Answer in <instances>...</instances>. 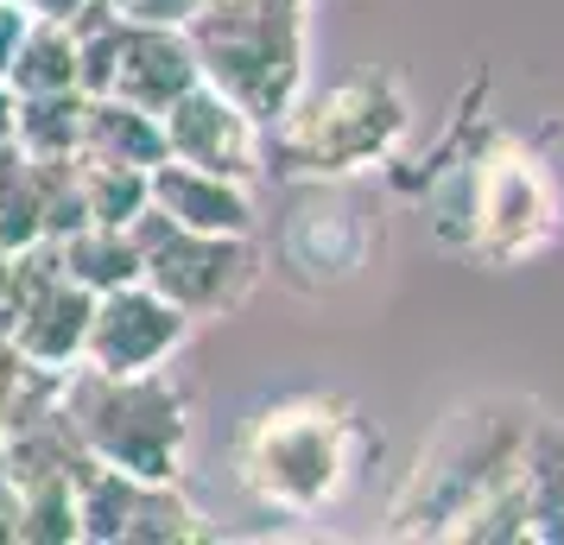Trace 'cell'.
Listing matches in <instances>:
<instances>
[{
  "instance_id": "cell-17",
  "label": "cell",
  "mask_w": 564,
  "mask_h": 545,
  "mask_svg": "<svg viewBox=\"0 0 564 545\" xmlns=\"http://www.w3.org/2000/svg\"><path fill=\"white\" fill-rule=\"evenodd\" d=\"M7 539H26V545H70L77 539V489H70V476H32V482H13Z\"/></svg>"
},
{
  "instance_id": "cell-5",
  "label": "cell",
  "mask_w": 564,
  "mask_h": 545,
  "mask_svg": "<svg viewBox=\"0 0 564 545\" xmlns=\"http://www.w3.org/2000/svg\"><path fill=\"white\" fill-rule=\"evenodd\" d=\"M133 248H140V280L153 292H165L191 324L197 317H223L235 312L260 280V254L254 235H204L172 222L165 209H140L128 222Z\"/></svg>"
},
{
  "instance_id": "cell-18",
  "label": "cell",
  "mask_w": 564,
  "mask_h": 545,
  "mask_svg": "<svg viewBox=\"0 0 564 545\" xmlns=\"http://www.w3.org/2000/svg\"><path fill=\"white\" fill-rule=\"evenodd\" d=\"M45 241V159H20L0 184V254Z\"/></svg>"
},
{
  "instance_id": "cell-19",
  "label": "cell",
  "mask_w": 564,
  "mask_h": 545,
  "mask_svg": "<svg viewBox=\"0 0 564 545\" xmlns=\"http://www.w3.org/2000/svg\"><path fill=\"white\" fill-rule=\"evenodd\" d=\"M197 508L178 494V482H140V494H133V514H128V533L121 539L140 545V539H204L209 526H197Z\"/></svg>"
},
{
  "instance_id": "cell-15",
  "label": "cell",
  "mask_w": 564,
  "mask_h": 545,
  "mask_svg": "<svg viewBox=\"0 0 564 545\" xmlns=\"http://www.w3.org/2000/svg\"><path fill=\"white\" fill-rule=\"evenodd\" d=\"M7 83L13 96H45V89H83L77 83V39H70V20H32L20 52L7 64Z\"/></svg>"
},
{
  "instance_id": "cell-16",
  "label": "cell",
  "mask_w": 564,
  "mask_h": 545,
  "mask_svg": "<svg viewBox=\"0 0 564 545\" xmlns=\"http://www.w3.org/2000/svg\"><path fill=\"white\" fill-rule=\"evenodd\" d=\"M57 254H64V273L89 292H108V286H128L140 280V248H133L128 229H108V222H83L57 241Z\"/></svg>"
},
{
  "instance_id": "cell-8",
  "label": "cell",
  "mask_w": 564,
  "mask_h": 545,
  "mask_svg": "<svg viewBox=\"0 0 564 545\" xmlns=\"http://www.w3.org/2000/svg\"><path fill=\"white\" fill-rule=\"evenodd\" d=\"M191 337V317L153 292L147 280L96 292V312H89V337H83V362L108 368V374H140V368H165L172 349Z\"/></svg>"
},
{
  "instance_id": "cell-26",
  "label": "cell",
  "mask_w": 564,
  "mask_h": 545,
  "mask_svg": "<svg viewBox=\"0 0 564 545\" xmlns=\"http://www.w3.org/2000/svg\"><path fill=\"white\" fill-rule=\"evenodd\" d=\"M20 159H26V153H20V146H13V140H0V184H7V172H13V165H20Z\"/></svg>"
},
{
  "instance_id": "cell-14",
  "label": "cell",
  "mask_w": 564,
  "mask_h": 545,
  "mask_svg": "<svg viewBox=\"0 0 564 545\" xmlns=\"http://www.w3.org/2000/svg\"><path fill=\"white\" fill-rule=\"evenodd\" d=\"M70 178H77L83 216H89V222H108V229H128L133 216L153 204V190H147V172H140V165H115V159L77 153L70 159Z\"/></svg>"
},
{
  "instance_id": "cell-25",
  "label": "cell",
  "mask_w": 564,
  "mask_h": 545,
  "mask_svg": "<svg viewBox=\"0 0 564 545\" xmlns=\"http://www.w3.org/2000/svg\"><path fill=\"white\" fill-rule=\"evenodd\" d=\"M7 520H13V476H7V457H0V533H7Z\"/></svg>"
},
{
  "instance_id": "cell-4",
  "label": "cell",
  "mask_w": 564,
  "mask_h": 545,
  "mask_svg": "<svg viewBox=\"0 0 564 545\" xmlns=\"http://www.w3.org/2000/svg\"><path fill=\"white\" fill-rule=\"evenodd\" d=\"M406 133V96L393 77H356L324 96H299L267 128V172L292 178H349L393 153Z\"/></svg>"
},
{
  "instance_id": "cell-13",
  "label": "cell",
  "mask_w": 564,
  "mask_h": 545,
  "mask_svg": "<svg viewBox=\"0 0 564 545\" xmlns=\"http://www.w3.org/2000/svg\"><path fill=\"white\" fill-rule=\"evenodd\" d=\"M83 89H45V96H20L13 108V146L26 159H70L83 153Z\"/></svg>"
},
{
  "instance_id": "cell-21",
  "label": "cell",
  "mask_w": 564,
  "mask_h": 545,
  "mask_svg": "<svg viewBox=\"0 0 564 545\" xmlns=\"http://www.w3.org/2000/svg\"><path fill=\"white\" fill-rule=\"evenodd\" d=\"M32 362L20 356V342H13V330L0 324V425H7V413H13V400H20V388H26Z\"/></svg>"
},
{
  "instance_id": "cell-10",
  "label": "cell",
  "mask_w": 564,
  "mask_h": 545,
  "mask_svg": "<svg viewBox=\"0 0 564 545\" xmlns=\"http://www.w3.org/2000/svg\"><path fill=\"white\" fill-rule=\"evenodd\" d=\"M153 209H165L172 222L204 235H254V190L241 178L204 172V165H184V159H159L147 172Z\"/></svg>"
},
{
  "instance_id": "cell-9",
  "label": "cell",
  "mask_w": 564,
  "mask_h": 545,
  "mask_svg": "<svg viewBox=\"0 0 564 545\" xmlns=\"http://www.w3.org/2000/svg\"><path fill=\"white\" fill-rule=\"evenodd\" d=\"M197 77L204 70H197V52H191L184 26H140V20H128L102 96H121V102L159 115V108L172 102V96H184Z\"/></svg>"
},
{
  "instance_id": "cell-23",
  "label": "cell",
  "mask_w": 564,
  "mask_h": 545,
  "mask_svg": "<svg viewBox=\"0 0 564 545\" xmlns=\"http://www.w3.org/2000/svg\"><path fill=\"white\" fill-rule=\"evenodd\" d=\"M20 7H26L32 20H77L89 0H20Z\"/></svg>"
},
{
  "instance_id": "cell-7",
  "label": "cell",
  "mask_w": 564,
  "mask_h": 545,
  "mask_svg": "<svg viewBox=\"0 0 564 545\" xmlns=\"http://www.w3.org/2000/svg\"><path fill=\"white\" fill-rule=\"evenodd\" d=\"M159 128H165V159H184V165H204L241 184L267 172V128L223 89H209L204 77L159 108Z\"/></svg>"
},
{
  "instance_id": "cell-2",
  "label": "cell",
  "mask_w": 564,
  "mask_h": 545,
  "mask_svg": "<svg viewBox=\"0 0 564 545\" xmlns=\"http://www.w3.org/2000/svg\"><path fill=\"white\" fill-rule=\"evenodd\" d=\"M184 39L209 89L241 102L260 128L305 89V0H204Z\"/></svg>"
},
{
  "instance_id": "cell-6",
  "label": "cell",
  "mask_w": 564,
  "mask_h": 545,
  "mask_svg": "<svg viewBox=\"0 0 564 545\" xmlns=\"http://www.w3.org/2000/svg\"><path fill=\"white\" fill-rule=\"evenodd\" d=\"M558 229V184L545 178V165L520 146L488 153L469 172V248L495 266L539 254Z\"/></svg>"
},
{
  "instance_id": "cell-27",
  "label": "cell",
  "mask_w": 564,
  "mask_h": 545,
  "mask_svg": "<svg viewBox=\"0 0 564 545\" xmlns=\"http://www.w3.org/2000/svg\"><path fill=\"white\" fill-rule=\"evenodd\" d=\"M0 266H7V254H0Z\"/></svg>"
},
{
  "instance_id": "cell-22",
  "label": "cell",
  "mask_w": 564,
  "mask_h": 545,
  "mask_svg": "<svg viewBox=\"0 0 564 545\" xmlns=\"http://www.w3.org/2000/svg\"><path fill=\"white\" fill-rule=\"evenodd\" d=\"M26 26H32L26 7H20V0H0V83H7V64H13V52H20Z\"/></svg>"
},
{
  "instance_id": "cell-3",
  "label": "cell",
  "mask_w": 564,
  "mask_h": 545,
  "mask_svg": "<svg viewBox=\"0 0 564 545\" xmlns=\"http://www.w3.org/2000/svg\"><path fill=\"white\" fill-rule=\"evenodd\" d=\"M64 413H70L89 457L128 469L140 482H178L191 406L165 368L108 374V368L70 362L64 368Z\"/></svg>"
},
{
  "instance_id": "cell-11",
  "label": "cell",
  "mask_w": 564,
  "mask_h": 545,
  "mask_svg": "<svg viewBox=\"0 0 564 545\" xmlns=\"http://www.w3.org/2000/svg\"><path fill=\"white\" fill-rule=\"evenodd\" d=\"M89 312H96V292L77 286L70 273L52 280L32 305L13 312V342L32 368H52L64 374L70 362H83V337H89Z\"/></svg>"
},
{
  "instance_id": "cell-24",
  "label": "cell",
  "mask_w": 564,
  "mask_h": 545,
  "mask_svg": "<svg viewBox=\"0 0 564 545\" xmlns=\"http://www.w3.org/2000/svg\"><path fill=\"white\" fill-rule=\"evenodd\" d=\"M13 108H20L13 83H0V140H13Z\"/></svg>"
},
{
  "instance_id": "cell-12",
  "label": "cell",
  "mask_w": 564,
  "mask_h": 545,
  "mask_svg": "<svg viewBox=\"0 0 564 545\" xmlns=\"http://www.w3.org/2000/svg\"><path fill=\"white\" fill-rule=\"evenodd\" d=\"M83 153L153 172L159 159H165V128H159L153 108H133L121 96H89L83 102Z\"/></svg>"
},
{
  "instance_id": "cell-20",
  "label": "cell",
  "mask_w": 564,
  "mask_h": 545,
  "mask_svg": "<svg viewBox=\"0 0 564 545\" xmlns=\"http://www.w3.org/2000/svg\"><path fill=\"white\" fill-rule=\"evenodd\" d=\"M121 20H140V26H191V13L204 0H108Z\"/></svg>"
},
{
  "instance_id": "cell-1",
  "label": "cell",
  "mask_w": 564,
  "mask_h": 545,
  "mask_svg": "<svg viewBox=\"0 0 564 545\" xmlns=\"http://www.w3.org/2000/svg\"><path fill=\"white\" fill-rule=\"evenodd\" d=\"M375 444L361 432L356 406L305 393V400H280L248 425V438L235 450V469L254 501L280 508V514H317L336 494L356 482L361 457Z\"/></svg>"
}]
</instances>
